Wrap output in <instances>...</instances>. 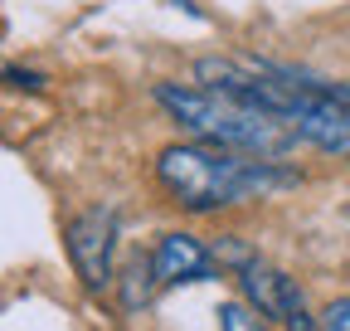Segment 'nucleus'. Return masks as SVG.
<instances>
[{"label": "nucleus", "instance_id": "nucleus-1", "mask_svg": "<svg viewBox=\"0 0 350 331\" xmlns=\"http://www.w3.org/2000/svg\"><path fill=\"white\" fill-rule=\"evenodd\" d=\"M156 103L190 127L200 142L209 146H224V151H239V156H253V161H273L282 151L297 146V132L268 107H258L239 93H224V88H180V83H156Z\"/></svg>", "mask_w": 350, "mask_h": 331}, {"label": "nucleus", "instance_id": "nucleus-5", "mask_svg": "<svg viewBox=\"0 0 350 331\" xmlns=\"http://www.w3.org/2000/svg\"><path fill=\"white\" fill-rule=\"evenodd\" d=\"M214 273V254L195 234H161L156 254H151V278L156 282H200Z\"/></svg>", "mask_w": 350, "mask_h": 331}, {"label": "nucleus", "instance_id": "nucleus-2", "mask_svg": "<svg viewBox=\"0 0 350 331\" xmlns=\"http://www.w3.org/2000/svg\"><path fill=\"white\" fill-rule=\"evenodd\" d=\"M156 176L175 195V204L185 210H224V204L268 195L278 185H292L287 171H278L273 161H253L209 142H175L156 156Z\"/></svg>", "mask_w": 350, "mask_h": 331}, {"label": "nucleus", "instance_id": "nucleus-7", "mask_svg": "<svg viewBox=\"0 0 350 331\" xmlns=\"http://www.w3.org/2000/svg\"><path fill=\"white\" fill-rule=\"evenodd\" d=\"M317 321H321V331H350V297H336Z\"/></svg>", "mask_w": 350, "mask_h": 331}, {"label": "nucleus", "instance_id": "nucleus-3", "mask_svg": "<svg viewBox=\"0 0 350 331\" xmlns=\"http://www.w3.org/2000/svg\"><path fill=\"white\" fill-rule=\"evenodd\" d=\"M68 259L73 273L83 278V287H107L112 282V248H117V210L112 204H93L68 224Z\"/></svg>", "mask_w": 350, "mask_h": 331}, {"label": "nucleus", "instance_id": "nucleus-4", "mask_svg": "<svg viewBox=\"0 0 350 331\" xmlns=\"http://www.w3.org/2000/svg\"><path fill=\"white\" fill-rule=\"evenodd\" d=\"M239 282H243V297H248V307H253L258 317L292 321V317L306 312L297 278H287V273H278V268H268V263H258V259H248V263L239 268Z\"/></svg>", "mask_w": 350, "mask_h": 331}, {"label": "nucleus", "instance_id": "nucleus-6", "mask_svg": "<svg viewBox=\"0 0 350 331\" xmlns=\"http://www.w3.org/2000/svg\"><path fill=\"white\" fill-rule=\"evenodd\" d=\"M219 331H268V326L248 302H224L219 307Z\"/></svg>", "mask_w": 350, "mask_h": 331}]
</instances>
